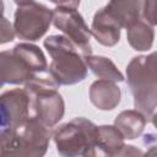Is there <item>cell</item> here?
<instances>
[{"label":"cell","mask_w":157,"mask_h":157,"mask_svg":"<svg viewBox=\"0 0 157 157\" xmlns=\"http://www.w3.org/2000/svg\"><path fill=\"white\" fill-rule=\"evenodd\" d=\"M50 136V129L37 119L5 126L0 132V157L43 156L48 150Z\"/></svg>","instance_id":"cell-1"},{"label":"cell","mask_w":157,"mask_h":157,"mask_svg":"<svg viewBox=\"0 0 157 157\" xmlns=\"http://www.w3.org/2000/svg\"><path fill=\"white\" fill-rule=\"evenodd\" d=\"M128 85L134 96L136 110L142 113L146 119L155 121L156 114V54L132 58L126 66Z\"/></svg>","instance_id":"cell-2"},{"label":"cell","mask_w":157,"mask_h":157,"mask_svg":"<svg viewBox=\"0 0 157 157\" xmlns=\"http://www.w3.org/2000/svg\"><path fill=\"white\" fill-rule=\"evenodd\" d=\"M44 47L52 56L49 72L59 85H75L87 76L85 56L65 36L53 34L44 40Z\"/></svg>","instance_id":"cell-3"},{"label":"cell","mask_w":157,"mask_h":157,"mask_svg":"<svg viewBox=\"0 0 157 157\" xmlns=\"http://www.w3.org/2000/svg\"><path fill=\"white\" fill-rule=\"evenodd\" d=\"M97 126L86 118H74L53 131V139L61 156H94Z\"/></svg>","instance_id":"cell-4"},{"label":"cell","mask_w":157,"mask_h":157,"mask_svg":"<svg viewBox=\"0 0 157 157\" xmlns=\"http://www.w3.org/2000/svg\"><path fill=\"white\" fill-rule=\"evenodd\" d=\"M52 16L53 11L34 1L18 6L12 25L15 34L23 40H38L48 31L52 23Z\"/></svg>","instance_id":"cell-5"},{"label":"cell","mask_w":157,"mask_h":157,"mask_svg":"<svg viewBox=\"0 0 157 157\" xmlns=\"http://www.w3.org/2000/svg\"><path fill=\"white\" fill-rule=\"evenodd\" d=\"M52 22L65 34V37H67L75 44V47L83 56L92 54V47L90 43V28L76 9L63 6L55 7L53 10Z\"/></svg>","instance_id":"cell-6"},{"label":"cell","mask_w":157,"mask_h":157,"mask_svg":"<svg viewBox=\"0 0 157 157\" xmlns=\"http://www.w3.org/2000/svg\"><path fill=\"white\" fill-rule=\"evenodd\" d=\"M5 126H15L34 118V96L27 88H13L0 94Z\"/></svg>","instance_id":"cell-7"},{"label":"cell","mask_w":157,"mask_h":157,"mask_svg":"<svg viewBox=\"0 0 157 157\" xmlns=\"http://www.w3.org/2000/svg\"><path fill=\"white\" fill-rule=\"evenodd\" d=\"M34 96V118L48 128L54 126L63 118L65 104L58 90L32 92Z\"/></svg>","instance_id":"cell-8"},{"label":"cell","mask_w":157,"mask_h":157,"mask_svg":"<svg viewBox=\"0 0 157 157\" xmlns=\"http://www.w3.org/2000/svg\"><path fill=\"white\" fill-rule=\"evenodd\" d=\"M34 74L13 49L0 52V88L5 83L25 85Z\"/></svg>","instance_id":"cell-9"},{"label":"cell","mask_w":157,"mask_h":157,"mask_svg":"<svg viewBox=\"0 0 157 157\" xmlns=\"http://www.w3.org/2000/svg\"><path fill=\"white\" fill-rule=\"evenodd\" d=\"M120 29L118 22L103 7L94 13L90 32L102 45L113 47L120 39Z\"/></svg>","instance_id":"cell-10"},{"label":"cell","mask_w":157,"mask_h":157,"mask_svg":"<svg viewBox=\"0 0 157 157\" xmlns=\"http://www.w3.org/2000/svg\"><path fill=\"white\" fill-rule=\"evenodd\" d=\"M142 5L144 0H109L104 9L121 28H129L141 20Z\"/></svg>","instance_id":"cell-11"},{"label":"cell","mask_w":157,"mask_h":157,"mask_svg":"<svg viewBox=\"0 0 157 157\" xmlns=\"http://www.w3.org/2000/svg\"><path fill=\"white\" fill-rule=\"evenodd\" d=\"M120 98V88L113 81L99 78L90 87V99L98 109L112 110L119 104Z\"/></svg>","instance_id":"cell-12"},{"label":"cell","mask_w":157,"mask_h":157,"mask_svg":"<svg viewBox=\"0 0 157 157\" xmlns=\"http://www.w3.org/2000/svg\"><path fill=\"white\" fill-rule=\"evenodd\" d=\"M124 136L113 125L97 126L94 156H120L124 148Z\"/></svg>","instance_id":"cell-13"},{"label":"cell","mask_w":157,"mask_h":157,"mask_svg":"<svg viewBox=\"0 0 157 157\" xmlns=\"http://www.w3.org/2000/svg\"><path fill=\"white\" fill-rule=\"evenodd\" d=\"M146 121L147 119L145 118L142 113H140L136 109L135 110L130 109V110L121 112L115 118L114 126L121 132L124 139L132 140V139L139 137L142 134Z\"/></svg>","instance_id":"cell-14"},{"label":"cell","mask_w":157,"mask_h":157,"mask_svg":"<svg viewBox=\"0 0 157 157\" xmlns=\"http://www.w3.org/2000/svg\"><path fill=\"white\" fill-rule=\"evenodd\" d=\"M128 42L135 50H148L152 47L155 31L153 26L148 25L142 18L126 28Z\"/></svg>","instance_id":"cell-15"},{"label":"cell","mask_w":157,"mask_h":157,"mask_svg":"<svg viewBox=\"0 0 157 157\" xmlns=\"http://www.w3.org/2000/svg\"><path fill=\"white\" fill-rule=\"evenodd\" d=\"M85 61L87 67L92 70V72L102 78V80H108L113 82H120L124 80L123 74L118 70L115 64L105 56H94V55H86Z\"/></svg>","instance_id":"cell-16"},{"label":"cell","mask_w":157,"mask_h":157,"mask_svg":"<svg viewBox=\"0 0 157 157\" xmlns=\"http://www.w3.org/2000/svg\"><path fill=\"white\" fill-rule=\"evenodd\" d=\"M17 54L22 56L26 64L29 66L33 74H38L48 70L47 59L39 47L31 43H20L12 48Z\"/></svg>","instance_id":"cell-17"},{"label":"cell","mask_w":157,"mask_h":157,"mask_svg":"<svg viewBox=\"0 0 157 157\" xmlns=\"http://www.w3.org/2000/svg\"><path fill=\"white\" fill-rule=\"evenodd\" d=\"M16 34L11 22L7 18H5L2 15H0V44L12 42Z\"/></svg>","instance_id":"cell-18"},{"label":"cell","mask_w":157,"mask_h":157,"mask_svg":"<svg viewBox=\"0 0 157 157\" xmlns=\"http://www.w3.org/2000/svg\"><path fill=\"white\" fill-rule=\"evenodd\" d=\"M141 18L148 25H156V0H144Z\"/></svg>","instance_id":"cell-19"},{"label":"cell","mask_w":157,"mask_h":157,"mask_svg":"<svg viewBox=\"0 0 157 157\" xmlns=\"http://www.w3.org/2000/svg\"><path fill=\"white\" fill-rule=\"evenodd\" d=\"M52 2H54L58 6H63V7H74L77 9V6L80 5L81 0H50Z\"/></svg>","instance_id":"cell-20"},{"label":"cell","mask_w":157,"mask_h":157,"mask_svg":"<svg viewBox=\"0 0 157 157\" xmlns=\"http://www.w3.org/2000/svg\"><path fill=\"white\" fill-rule=\"evenodd\" d=\"M15 4H17L18 6H22V5H27V4H31L33 2L34 0H13Z\"/></svg>","instance_id":"cell-21"},{"label":"cell","mask_w":157,"mask_h":157,"mask_svg":"<svg viewBox=\"0 0 157 157\" xmlns=\"http://www.w3.org/2000/svg\"><path fill=\"white\" fill-rule=\"evenodd\" d=\"M4 128H5V119H4V115H2V112H1V108H0V132Z\"/></svg>","instance_id":"cell-22"},{"label":"cell","mask_w":157,"mask_h":157,"mask_svg":"<svg viewBox=\"0 0 157 157\" xmlns=\"http://www.w3.org/2000/svg\"><path fill=\"white\" fill-rule=\"evenodd\" d=\"M4 13V2H2V0H0V15H2Z\"/></svg>","instance_id":"cell-23"}]
</instances>
